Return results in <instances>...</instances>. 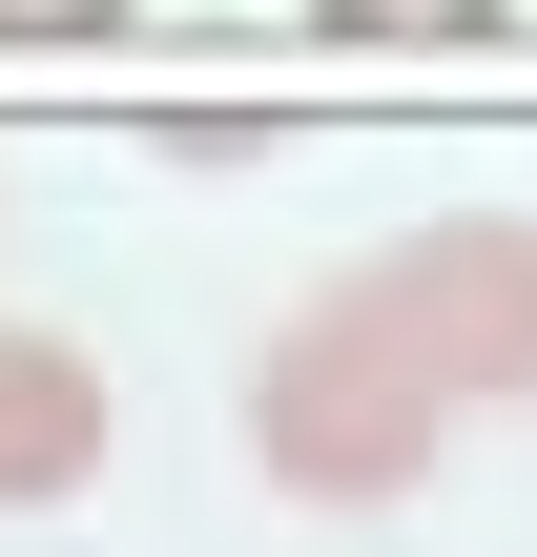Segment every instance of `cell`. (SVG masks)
<instances>
[{
    "label": "cell",
    "mask_w": 537,
    "mask_h": 557,
    "mask_svg": "<svg viewBox=\"0 0 537 557\" xmlns=\"http://www.w3.org/2000/svg\"><path fill=\"white\" fill-rule=\"evenodd\" d=\"M455 434H476V393H455V351H435V310H414L393 248H352V269L248 351V455H269L290 496H414Z\"/></svg>",
    "instance_id": "obj_1"
},
{
    "label": "cell",
    "mask_w": 537,
    "mask_h": 557,
    "mask_svg": "<svg viewBox=\"0 0 537 557\" xmlns=\"http://www.w3.org/2000/svg\"><path fill=\"white\" fill-rule=\"evenodd\" d=\"M103 434H124V413H103V351L0 331V517H21V496H83V475H103Z\"/></svg>",
    "instance_id": "obj_2"
},
{
    "label": "cell",
    "mask_w": 537,
    "mask_h": 557,
    "mask_svg": "<svg viewBox=\"0 0 537 557\" xmlns=\"http://www.w3.org/2000/svg\"><path fill=\"white\" fill-rule=\"evenodd\" d=\"M310 21H331V41H497L517 0H310Z\"/></svg>",
    "instance_id": "obj_3"
},
{
    "label": "cell",
    "mask_w": 537,
    "mask_h": 557,
    "mask_svg": "<svg viewBox=\"0 0 537 557\" xmlns=\"http://www.w3.org/2000/svg\"><path fill=\"white\" fill-rule=\"evenodd\" d=\"M0 41H124V0H0Z\"/></svg>",
    "instance_id": "obj_4"
}]
</instances>
